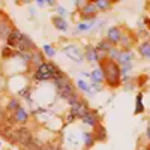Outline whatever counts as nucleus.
I'll list each match as a JSON object with an SVG mask.
<instances>
[{"label": "nucleus", "instance_id": "nucleus-1", "mask_svg": "<svg viewBox=\"0 0 150 150\" xmlns=\"http://www.w3.org/2000/svg\"><path fill=\"white\" fill-rule=\"evenodd\" d=\"M99 66L104 74V83L110 89H117L122 86V74H120V65L116 60L110 57H105L99 62Z\"/></svg>", "mask_w": 150, "mask_h": 150}, {"label": "nucleus", "instance_id": "nucleus-2", "mask_svg": "<svg viewBox=\"0 0 150 150\" xmlns=\"http://www.w3.org/2000/svg\"><path fill=\"white\" fill-rule=\"evenodd\" d=\"M59 71H60V68L57 65H54L53 62H45L44 60L42 63L35 69L32 78L35 81H48V80H53Z\"/></svg>", "mask_w": 150, "mask_h": 150}, {"label": "nucleus", "instance_id": "nucleus-3", "mask_svg": "<svg viewBox=\"0 0 150 150\" xmlns=\"http://www.w3.org/2000/svg\"><path fill=\"white\" fill-rule=\"evenodd\" d=\"M32 138H33L32 131H30L29 128H26V126H20V128H17V129L12 131V135H11L9 143H12V144H18V146L23 147V146H26Z\"/></svg>", "mask_w": 150, "mask_h": 150}, {"label": "nucleus", "instance_id": "nucleus-4", "mask_svg": "<svg viewBox=\"0 0 150 150\" xmlns=\"http://www.w3.org/2000/svg\"><path fill=\"white\" fill-rule=\"evenodd\" d=\"M62 51H63V54L74 60L75 63H81V62L84 60V56H83V51L77 47V45H74V44H69V45H65L63 48H62Z\"/></svg>", "mask_w": 150, "mask_h": 150}, {"label": "nucleus", "instance_id": "nucleus-5", "mask_svg": "<svg viewBox=\"0 0 150 150\" xmlns=\"http://www.w3.org/2000/svg\"><path fill=\"white\" fill-rule=\"evenodd\" d=\"M98 12L99 11H98V8L93 2H87L83 8H80V17L84 21H92V20H95Z\"/></svg>", "mask_w": 150, "mask_h": 150}, {"label": "nucleus", "instance_id": "nucleus-6", "mask_svg": "<svg viewBox=\"0 0 150 150\" xmlns=\"http://www.w3.org/2000/svg\"><path fill=\"white\" fill-rule=\"evenodd\" d=\"M89 110H90L89 104H87V101H86V99H83V98L80 99L77 104L71 105V112H72V114L77 117V119H81Z\"/></svg>", "mask_w": 150, "mask_h": 150}, {"label": "nucleus", "instance_id": "nucleus-7", "mask_svg": "<svg viewBox=\"0 0 150 150\" xmlns=\"http://www.w3.org/2000/svg\"><path fill=\"white\" fill-rule=\"evenodd\" d=\"M83 56L84 59L89 62V63H99V56H98V51H96V48L90 44H87L86 48H84V51H83Z\"/></svg>", "mask_w": 150, "mask_h": 150}, {"label": "nucleus", "instance_id": "nucleus-8", "mask_svg": "<svg viewBox=\"0 0 150 150\" xmlns=\"http://www.w3.org/2000/svg\"><path fill=\"white\" fill-rule=\"evenodd\" d=\"M81 122H84L86 125H90V126H96V125H99L101 123V117H99V114H98V111H93L92 108L86 112V114L81 117Z\"/></svg>", "mask_w": 150, "mask_h": 150}, {"label": "nucleus", "instance_id": "nucleus-9", "mask_svg": "<svg viewBox=\"0 0 150 150\" xmlns=\"http://www.w3.org/2000/svg\"><path fill=\"white\" fill-rule=\"evenodd\" d=\"M21 38H23V33H21L20 30L14 29V30H12V32L6 36V45L11 47V48H14V50H17L18 44L21 42Z\"/></svg>", "mask_w": 150, "mask_h": 150}, {"label": "nucleus", "instance_id": "nucleus-10", "mask_svg": "<svg viewBox=\"0 0 150 150\" xmlns=\"http://www.w3.org/2000/svg\"><path fill=\"white\" fill-rule=\"evenodd\" d=\"M12 122L18 123V125H26L29 122V112L23 107H20L18 110H15L14 112H12Z\"/></svg>", "mask_w": 150, "mask_h": 150}, {"label": "nucleus", "instance_id": "nucleus-11", "mask_svg": "<svg viewBox=\"0 0 150 150\" xmlns=\"http://www.w3.org/2000/svg\"><path fill=\"white\" fill-rule=\"evenodd\" d=\"M122 29L120 27H117V26H114V27H110L108 29V32H107V41H110L112 45H117L119 44V41H120V38H122Z\"/></svg>", "mask_w": 150, "mask_h": 150}, {"label": "nucleus", "instance_id": "nucleus-12", "mask_svg": "<svg viewBox=\"0 0 150 150\" xmlns=\"http://www.w3.org/2000/svg\"><path fill=\"white\" fill-rule=\"evenodd\" d=\"M32 50H35V44H33V41L30 39L27 35H24V33H23L21 42H20L18 47H17V51H18V53H24V51H32Z\"/></svg>", "mask_w": 150, "mask_h": 150}, {"label": "nucleus", "instance_id": "nucleus-13", "mask_svg": "<svg viewBox=\"0 0 150 150\" xmlns=\"http://www.w3.org/2000/svg\"><path fill=\"white\" fill-rule=\"evenodd\" d=\"M132 60H134V53L131 50H120V54L116 62L119 65H125V63H132Z\"/></svg>", "mask_w": 150, "mask_h": 150}, {"label": "nucleus", "instance_id": "nucleus-14", "mask_svg": "<svg viewBox=\"0 0 150 150\" xmlns=\"http://www.w3.org/2000/svg\"><path fill=\"white\" fill-rule=\"evenodd\" d=\"M90 81L92 84H96V86H102L104 84V74H102V69L101 66H98L92 71L90 74Z\"/></svg>", "mask_w": 150, "mask_h": 150}, {"label": "nucleus", "instance_id": "nucleus-15", "mask_svg": "<svg viewBox=\"0 0 150 150\" xmlns=\"http://www.w3.org/2000/svg\"><path fill=\"white\" fill-rule=\"evenodd\" d=\"M51 23H53V26L60 30V32H68V21L63 18V17H60V15H54L51 17Z\"/></svg>", "mask_w": 150, "mask_h": 150}, {"label": "nucleus", "instance_id": "nucleus-16", "mask_svg": "<svg viewBox=\"0 0 150 150\" xmlns=\"http://www.w3.org/2000/svg\"><path fill=\"white\" fill-rule=\"evenodd\" d=\"M92 134H93L95 138L99 140V141H105V140H107V132H105V129H104V126H102L101 123L96 125V126H95V131H93Z\"/></svg>", "mask_w": 150, "mask_h": 150}, {"label": "nucleus", "instance_id": "nucleus-17", "mask_svg": "<svg viewBox=\"0 0 150 150\" xmlns=\"http://www.w3.org/2000/svg\"><path fill=\"white\" fill-rule=\"evenodd\" d=\"M138 53L141 54V57L150 60V41H144L138 45Z\"/></svg>", "mask_w": 150, "mask_h": 150}, {"label": "nucleus", "instance_id": "nucleus-18", "mask_svg": "<svg viewBox=\"0 0 150 150\" xmlns=\"http://www.w3.org/2000/svg\"><path fill=\"white\" fill-rule=\"evenodd\" d=\"M42 144H44L42 141H39L38 138H35V137H33V138H32L26 146H23V150H39Z\"/></svg>", "mask_w": 150, "mask_h": 150}, {"label": "nucleus", "instance_id": "nucleus-19", "mask_svg": "<svg viewBox=\"0 0 150 150\" xmlns=\"http://www.w3.org/2000/svg\"><path fill=\"white\" fill-rule=\"evenodd\" d=\"M112 47H114V45H112L110 41H107V39H102L101 42H99L95 48L98 50V51H102V53H105L107 56H108V51H110V50L112 48Z\"/></svg>", "mask_w": 150, "mask_h": 150}, {"label": "nucleus", "instance_id": "nucleus-20", "mask_svg": "<svg viewBox=\"0 0 150 150\" xmlns=\"http://www.w3.org/2000/svg\"><path fill=\"white\" fill-rule=\"evenodd\" d=\"M44 62V54L39 53V51H32V57H30V65L33 66H39L41 63Z\"/></svg>", "mask_w": 150, "mask_h": 150}, {"label": "nucleus", "instance_id": "nucleus-21", "mask_svg": "<svg viewBox=\"0 0 150 150\" xmlns=\"http://www.w3.org/2000/svg\"><path fill=\"white\" fill-rule=\"evenodd\" d=\"M20 107H21L20 99H18V98H11L9 101H8V105H6V111L14 112V111H15V110H18Z\"/></svg>", "mask_w": 150, "mask_h": 150}, {"label": "nucleus", "instance_id": "nucleus-22", "mask_svg": "<svg viewBox=\"0 0 150 150\" xmlns=\"http://www.w3.org/2000/svg\"><path fill=\"white\" fill-rule=\"evenodd\" d=\"M144 111V104H143V93H138L135 98V110L134 112L135 114H141Z\"/></svg>", "mask_w": 150, "mask_h": 150}, {"label": "nucleus", "instance_id": "nucleus-23", "mask_svg": "<svg viewBox=\"0 0 150 150\" xmlns=\"http://www.w3.org/2000/svg\"><path fill=\"white\" fill-rule=\"evenodd\" d=\"M117 45H120L123 50H129L131 45H132V39L128 38V33H122V38H120V41H119Z\"/></svg>", "mask_w": 150, "mask_h": 150}, {"label": "nucleus", "instance_id": "nucleus-24", "mask_svg": "<svg viewBox=\"0 0 150 150\" xmlns=\"http://www.w3.org/2000/svg\"><path fill=\"white\" fill-rule=\"evenodd\" d=\"M83 143L87 149H90L95 144V137L92 132H83Z\"/></svg>", "mask_w": 150, "mask_h": 150}, {"label": "nucleus", "instance_id": "nucleus-25", "mask_svg": "<svg viewBox=\"0 0 150 150\" xmlns=\"http://www.w3.org/2000/svg\"><path fill=\"white\" fill-rule=\"evenodd\" d=\"M95 5H96L98 11H110V8H111L110 0H96Z\"/></svg>", "mask_w": 150, "mask_h": 150}, {"label": "nucleus", "instance_id": "nucleus-26", "mask_svg": "<svg viewBox=\"0 0 150 150\" xmlns=\"http://www.w3.org/2000/svg\"><path fill=\"white\" fill-rule=\"evenodd\" d=\"M77 87L81 90V92H84V93H92V90H90V86L87 84L84 80H77Z\"/></svg>", "mask_w": 150, "mask_h": 150}, {"label": "nucleus", "instance_id": "nucleus-27", "mask_svg": "<svg viewBox=\"0 0 150 150\" xmlns=\"http://www.w3.org/2000/svg\"><path fill=\"white\" fill-rule=\"evenodd\" d=\"M42 51H44V54H45L47 57H54V56H56V50H54V47H53V45H50V44H45V45L42 47Z\"/></svg>", "mask_w": 150, "mask_h": 150}, {"label": "nucleus", "instance_id": "nucleus-28", "mask_svg": "<svg viewBox=\"0 0 150 150\" xmlns=\"http://www.w3.org/2000/svg\"><path fill=\"white\" fill-rule=\"evenodd\" d=\"M15 54H18V53H15V50H14V48H11V47H8V45L2 50V56H3V59H11V57H14Z\"/></svg>", "mask_w": 150, "mask_h": 150}, {"label": "nucleus", "instance_id": "nucleus-29", "mask_svg": "<svg viewBox=\"0 0 150 150\" xmlns=\"http://www.w3.org/2000/svg\"><path fill=\"white\" fill-rule=\"evenodd\" d=\"M80 99H81L80 93H78V92H75V93H72V95L66 99V102H68V104H69V107H71V105H74V104H77V102L80 101Z\"/></svg>", "mask_w": 150, "mask_h": 150}, {"label": "nucleus", "instance_id": "nucleus-30", "mask_svg": "<svg viewBox=\"0 0 150 150\" xmlns=\"http://www.w3.org/2000/svg\"><path fill=\"white\" fill-rule=\"evenodd\" d=\"M93 24H95V20H92V21H89V23H80L78 26H77V30H80V32L89 30V29H92Z\"/></svg>", "mask_w": 150, "mask_h": 150}, {"label": "nucleus", "instance_id": "nucleus-31", "mask_svg": "<svg viewBox=\"0 0 150 150\" xmlns=\"http://www.w3.org/2000/svg\"><path fill=\"white\" fill-rule=\"evenodd\" d=\"M39 150H62V149L57 144H54V143H45V144L41 146Z\"/></svg>", "mask_w": 150, "mask_h": 150}, {"label": "nucleus", "instance_id": "nucleus-32", "mask_svg": "<svg viewBox=\"0 0 150 150\" xmlns=\"http://www.w3.org/2000/svg\"><path fill=\"white\" fill-rule=\"evenodd\" d=\"M30 93H32L30 87H24V89H21V90L18 92V96H21V98H24V99H30Z\"/></svg>", "mask_w": 150, "mask_h": 150}, {"label": "nucleus", "instance_id": "nucleus-33", "mask_svg": "<svg viewBox=\"0 0 150 150\" xmlns=\"http://www.w3.org/2000/svg\"><path fill=\"white\" fill-rule=\"evenodd\" d=\"M75 120H77V117H75V116L72 114V112L69 111L68 114H66V119H65V122H66V123H72V122H75Z\"/></svg>", "mask_w": 150, "mask_h": 150}, {"label": "nucleus", "instance_id": "nucleus-34", "mask_svg": "<svg viewBox=\"0 0 150 150\" xmlns=\"http://www.w3.org/2000/svg\"><path fill=\"white\" fill-rule=\"evenodd\" d=\"M86 3H87L86 0H77V2H75V5H77V8H78V9H80V8H83Z\"/></svg>", "mask_w": 150, "mask_h": 150}, {"label": "nucleus", "instance_id": "nucleus-35", "mask_svg": "<svg viewBox=\"0 0 150 150\" xmlns=\"http://www.w3.org/2000/svg\"><path fill=\"white\" fill-rule=\"evenodd\" d=\"M56 9H57V12L60 14V17H63V15H65V12H66V11H65L63 8H62V6H59V5H57V6H56Z\"/></svg>", "mask_w": 150, "mask_h": 150}, {"label": "nucleus", "instance_id": "nucleus-36", "mask_svg": "<svg viewBox=\"0 0 150 150\" xmlns=\"http://www.w3.org/2000/svg\"><path fill=\"white\" fill-rule=\"evenodd\" d=\"M45 3H48L50 6H56V0H44Z\"/></svg>", "mask_w": 150, "mask_h": 150}, {"label": "nucleus", "instance_id": "nucleus-37", "mask_svg": "<svg viewBox=\"0 0 150 150\" xmlns=\"http://www.w3.org/2000/svg\"><path fill=\"white\" fill-rule=\"evenodd\" d=\"M36 2H38V5H39V6H44V5H45L44 0H36Z\"/></svg>", "mask_w": 150, "mask_h": 150}, {"label": "nucleus", "instance_id": "nucleus-38", "mask_svg": "<svg viewBox=\"0 0 150 150\" xmlns=\"http://www.w3.org/2000/svg\"><path fill=\"white\" fill-rule=\"evenodd\" d=\"M146 134H147V138L150 140V126H147V132Z\"/></svg>", "mask_w": 150, "mask_h": 150}, {"label": "nucleus", "instance_id": "nucleus-39", "mask_svg": "<svg viewBox=\"0 0 150 150\" xmlns=\"http://www.w3.org/2000/svg\"><path fill=\"white\" fill-rule=\"evenodd\" d=\"M21 3H30V0H20Z\"/></svg>", "mask_w": 150, "mask_h": 150}, {"label": "nucleus", "instance_id": "nucleus-40", "mask_svg": "<svg viewBox=\"0 0 150 150\" xmlns=\"http://www.w3.org/2000/svg\"><path fill=\"white\" fill-rule=\"evenodd\" d=\"M110 2H111V5H112V3H117V2H120V0H110Z\"/></svg>", "mask_w": 150, "mask_h": 150}, {"label": "nucleus", "instance_id": "nucleus-41", "mask_svg": "<svg viewBox=\"0 0 150 150\" xmlns=\"http://www.w3.org/2000/svg\"><path fill=\"white\" fill-rule=\"evenodd\" d=\"M86 2H93V3H95V2H96V0H86Z\"/></svg>", "mask_w": 150, "mask_h": 150}, {"label": "nucleus", "instance_id": "nucleus-42", "mask_svg": "<svg viewBox=\"0 0 150 150\" xmlns=\"http://www.w3.org/2000/svg\"><path fill=\"white\" fill-rule=\"evenodd\" d=\"M147 2H149V3H150V0H147Z\"/></svg>", "mask_w": 150, "mask_h": 150}, {"label": "nucleus", "instance_id": "nucleus-43", "mask_svg": "<svg viewBox=\"0 0 150 150\" xmlns=\"http://www.w3.org/2000/svg\"><path fill=\"white\" fill-rule=\"evenodd\" d=\"M0 146H2V143H0Z\"/></svg>", "mask_w": 150, "mask_h": 150}]
</instances>
